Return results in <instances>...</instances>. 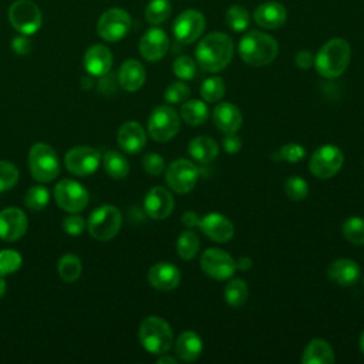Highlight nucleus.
I'll list each match as a JSON object with an SVG mask.
<instances>
[{
    "label": "nucleus",
    "mask_w": 364,
    "mask_h": 364,
    "mask_svg": "<svg viewBox=\"0 0 364 364\" xmlns=\"http://www.w3.org/2000/svg\"><path fill=\"white\" fill-rule=\"evenodd\" d=\"M233 57V40L222 31L205 36L195 50L196 64L208 73H218L228 67Z\"/></svg>",
    "instance_id": "obj_1"
},
{
    "label": "nucleus",
    "mask_w": 364,
    "mask_h": 364,
    "mask_svg": "<svg viewBox=\"0 0 364 364\" xmlns=\"http://www.w3.org/2000/svg\"><path fill=\"white\" fill-rule=\"evenodd\" d=\"M350 58V44L344 38H331L314 55V67L321 77L337 78L347 70Z\"/></svg>",
    "instance_id": "obj_2"
},
{
    "label": "nucleus",
    "mask_w": 364,
    "mask_h": 364,
    "mask_svg": "<svg viewBox=\"0 0 364 364\" xmlns=\"http://www.w3.org/2000/svg\"><path fill=\"white\" fill-rule=\"evenodd\" d=\"M277 41L263 31H249L239 41V55L252 67L270 64L277 57Z\"/></svg>",
    "instance_id": "obj_3"
},
{
    "label": "nucleus",
    "mask_w": 364,
    "mask_h": 364,
    "mask_svg": "<svg viewBox=\"0 0 364 364\" xmlns=\"http://www.w3.org/2000/svg\"><path fill=\"white\" fill-rule=\"evenodd\" d=\"M138 337L142 347L155 355L168 353L173 343L171 326L158 316H149L142 320L138 330Z\"/></svg>",
    "instance_id": "obj_4"
},
{
    "label": "nucleus",
    "mask_w": 364,
    "mask_h": 364,
    "mask_svg": "<svg viewBox=\"0 0 364 364\" xmlns=\"http://www.w3.org/2000/svg\"><path fill=\"white\" fill-rule=\"evenodd\" d=\"M28 168L31 176L38 182H51L60 173V162L53 146L37 142L28 152Z\"/></svg>",
    "instance_id": "obj_5"
},
{
    "label": "nucleus",
    "mask_w": 364,
    "mask_h": 364,
    "mask_svg": "<svg viewBox=\"0 0 364 364\" xmlns=\"http://www.w3.org/2000/svg\"><path fill=\"white\" fill-rule=\"evenodd\" d=\"M122 215L118 208L112 205H102L97 208L88 218L87 229L97 240H109L121 229Z\"/></svg>",
    "instance_id": "obj_6"
},
{
    "label": "nucleus",
    "mask_w": 364,
    "mask_h": 364,
    "mask_svg": "<svg viewBox=\"0 0 364 364\" xmlns=\"http://www.w3.org/2000/svg\"><path fill=\"white\" fill-rule=\"evenodd\" d=\"M9 21L16 31L30 36L40 30L43 24V14L34 1L16 0L9 7Z\"/></svg>",
    "instance_id": "obj_7"
},
{
    "label": "nucleus",
    "mask_w": 364,
    "mask_h": 364,
    "mask_svg": "<svg viewBox=\"0 0 364 364\" xmlns=\"http://www.w3.org/2000/svg\"><path fill=\"white\" fill-rule=\"evenodd\" d=\"M181 128L178 112L169 105H158L148 118V132L156 142L171 141Z\"/></svg>",
    "instance_id": "obj_8"
},
{
    "label": "nucleus",
    "mask_w": 364,
    "mask_h": 364,
    "mask_svg": "<svg viewBox=\"0 0 364 364\" xmlns=\"http://www.w3.org/2000/svg\"><path fill=\"white\" fill-rule=\"evenodd\" d=\"M344 164V155L337 145L324 144L318 146L310 156L309 169L310 172L320 178L327 179L340 172Z\"/></svg>",
    "instance_id": "obj_9"
},
{
    "label": "nucleus",
    "mask_w": 364,
    "mask_h": 364,
    "mask_svg": "<svg viewBox=\"0 0 364 364\" xmlns=\"http://www.w3.org/2000/svg\"><path fill=\"white\" fill-rule=\"evenodd\" d=\"M131 28V16L128 11L119 7H112L105 10L97 23L98 36L108 41L115 43L124 38Z\"/></svg>",
    "instance_id": "obj_10"
},
{
    "label": "nucleus",
    "mask_w": 364,
    "mask_h": 364,
    "mask_svg": "<svg viewBox=\"0 0 364 364\" xmlns=\"http://www.w3.org/2000/svg\"><path fill=\"white\" fill-rule=\"evenodd\" d=\"M165 178L173 192L183 195L195 188L199 178V169L189 159L179 158L171 162L166 169Z\"/></svg>",
    "instance_id": "obj_11"
},
{
    "label": "nucleus",
    "mask_w": 364,
    "mask_h": 364,
    "mask_svg": "<svg viewBox=\"0 0 364 364\" xmlns=\"http://www.w3.org/2000/svg\"><path fill=\"white\" fill-rule=\"evenodd\" d=\"M54 198L57 205L71 213L85 209L88 203L87 189L74 179H63L54 188Z\"/></svg>",
    "instance_id": "obj_12"
},
{
    "label": "nucleus",
    "mask_w": 364,
    "mask_h": 364,
    "mask_svg": "<svg viewBox=\"0 0 364 364\" xmlns=\"http://www.w3.org/2000/svg\"><path fill=\"white\" fill-rule=\"evenodd\" d=\"M200 267L206 276L215 280H226L236 272V260L228 252L210 247L202 253Z\"/></svg>",
    "instance_id": "obj_13"
},
{
    "label": "nucleus",
    "mask_w": 364,
    "mask_h": 364,
    "mask_svg": "<svg viewBox=\"0 0 364 364\" xmlns=\"http://www.w3.org/2000/svg\"><path fill=\"white\" fill-rule=\"evenodd\" d=\"M100 162V152L87 145L74 146L64 156V164L67 169L78 176H88L94 173L98 169Z\"/></svg>",
    "instance_id": "obj_14"
},
{
    "label": "nucleus",
    "mask_w": 364,
    "mask_h": 364,
    "mask_svg": "<svg viewBox=\"0 0 364 364\" xmlns=\"http://www.w3.org/2000/svg\"><path fill=\"white\" fill-rule=\"evenodd\" d=\"M205 16L195 9L182 11L173 21V36L182 44L196 41L205 30Z\"/></svg>",
    "instance_id": "obj_15"
},
{
    "label": "nucleus",
    "mask_w": 364,
    "mask_h": 364,
    "mask_svg": "<svg viewBox=\"0 0 364 364\" xmlns=\"http://www.w3.org/2000/svg\"><path fill=\"white\" fill-rule=\"evenodd\" d=\"M199 228L205 236L218 243H226L235 235L233 223L225 215L218 212H210L200 218Z\"/></svg>",
    "instance_id": "obj_16"
},
{
    "label": "nucleus",
    "mask_w": 364,
    "mask_h": 364,
    "mask_svg": "<svg viewBox=\"0 0 364 364\" xmlns=\"http://www.w3.org/2000/svg\"><path fill=\"white\" fill-rule=\"evenodd\" d=\"M144 209L152 219H166L173 210V196L168 189L154 186L144 198Z\"/></svg>",
    "instance_id": "obj_17"
},
{
    "label": "nucleus",
    "mask_w": 364,
    "mask_h": 364,
    "mask_svg": "<svg viewBox=\"0 0 364 364\" xmlns=\"http://www.w3.org/2000/svg\"><path fill=\"white\" fill-rule=\"evenodd\" d=\"M27 216L18 208H6L0 212V237L7 242H16L27 230Z\"/></svg>",
    "instance_id": "obj_18"
},
{
    "label": "nucleus",
    "mask_w": 364,
    "mask_h": 364,
    "mask_svg": "<svg viewBox=\"0 0 364 364\" xmlns=\"http://www.w3.org/2000/svg\"><path fill=\"white\" fill-rule=\"evenodd\" d=\"M169 48L168 34L158 27H152L139 40V53L148 61H158L164 58Z\"/></svg>",
    "instance_id": "obj_19"
},
{
    "label": "nucleus",
    "mask_w": 364,
    "mask_h": 364,
    "mask_svg": "<svg viewBox=\"0 0 364 364\" xmlns=\"http://www.w3.org/2000/svg\"><path fill=\"white\" fill-rule=\"evenodd\" d=\"M146 277L154 289L161 291H169L178 287L181 282V272L172 263L158 262L149 267Z\"/></svg>",
    "instance_id": "obj_20"
},
{
    "label": "nucleus",
    "mask_w": 364,
    "mask_h": 364,
    "mask_svg": "<svg viewBox=\"0 0 364 364\" xmlns=\"http://www.w3.org/2000/svg\"><path fill=\"white\" fill-rule=\"evenodd\" d=\"M212 119L216 128L225 134L237 132L243 122L240 109L232 102L216 104V107L212 111Z\"/></svg>",
    "instance_id": "obj_21"
},
{
    "label": "nucleus",
    "mask_w": 364,
    "mask_h": 364,
    "mask_svg": "<svg viewBox=\"0 0 364 364\" xmlns=\"http://www.w3.org/2000/svg\"><path fill=\"white\" fill-rule=\"evenodd\" d=\"M118 145L128 154H138L146 142V134L136 121L124 122L117 134Z\"/></svg>",
    "instance_id": "obj_22"
},
{
    "label": "nucleus",
    "mask_w": 364,
    "mask_h": 364,
    "mask_svg": "<svg viewBox=\"0 0 364 364\" xmlns=\"http://www.w3.org/2000/svg\"><path fill=\"white\" fill-rule=\"evenodd\" d=\"M112 67V53L102 44L91 46L84 54V68L90 75L101 77Z\"/></svg>",
    "instance_id": "obj_23"
},
{
    "label": "nucleus",
    "mask_w": 364,
    "mask_h": 364,
    "mask_svg": "<svg viewBox=\"0 0 364 364\" xmlns=\"http://www.w3.org/2000/svg\"><path fill=\"white\" fill-rule=\"evenodd\" d=\"M287 17V11L280 3H262L256 7L253 13V20L255 23L267 30H276L280 28Z\"/></svg>",
    "instance_id": "obj_24"
},
{
    "label": "nucleus",
    "mask_w": 364,
    "mask_h": 364,
    "mask_svg": "<svg viewBox=\"0 0 364 364\" xmlns=\"http://www.w3.org/2000/svg\"><path fill=\"white\" fill-rule=\"evenodd\" d=\"M327 276L338 286H351L360 277V266L353 259L340 257L328 264Z\"/></svg>",
    "instance_id": "obj_25"
},
{
    "label": "nucleus",
    "mask_w": 364,
    "mask_h": 364,
    "mask_svg": "<svg viewBox=\"0 0 364 364\" xmlns=\"http://www.w3.org/2000/svg\"><path fill=\"white\" fill-rule=\"evenodd\" d=\"M145 77L144 65L134 58L124 61L118 70V82L128 92L138 91L144 85Z\"/></svg>",
    "instance_id": "obj_26"
},
{
    "label": "nucleus",
    "mask_w": 364,
    "mask_h": 364,
    "mask_svg": "<svg viewBox=\"0 0 364 364\" xmlns=\"http://www.w3.org/2000/svg\"><path fill=\"white\" fill-rule=\"evenodd\" d=\"M203 343L198 333L192 330H186L181 333L175 341V353L176 357L183 363H192L198 360L202 354Z\"/></svg>",
    "instance_id": "obj_27"
},
{
    "label": "nucleus",
    "mask_w": 364,
    "mask_h": 364,
    "mask_svg": "<svg viewBox=\"0 0 364 364\" xmlns=\"http://www.w3.org/2000/svg\"><path fill=\"white\" fill-rule=\"evenodd\" d=\"M334 361L333 348L324 338L310 340L301 355L303 364H333Z\"/></svg>",
    "instance_id": "obj_28"
},
{
    "label": "nucleus",
    "mask_w": 364,
    "mask_h": 364,
    "mask_svg": "<svg viewBox=\"0 0 364 364\" xmlns=\"http://www.w3.org/2000/svg\"><path fill=\"white\" fill-rule=\"evenodd\" d=\"M188 152L195 161H198L200 164H209L218 156L219 145L213 138L200 135V136L193 138L189 142Z\"/></svg>",
    "instance_id": "obj_29"
},
{
    "label": "nucleus",
    "mask_w": 364,
    "mask_h": 364,
    "mask_svg": "<svg viewBox=\"0 0 364 364\" xmlns=\"http://www.w3.org/2000/svg\"><path fill=\"white\" fill-rule=\"evenodd\" d=\"M181 117L186 124L198 127L209 118V108L205 101L186 100L181 107Z\"/></svg>",
    "instance_id": "obj_30"
},
{
    "label": "nucleus",
    "mask_w": 364,
    "mask_h": 364,
    "mask_svg": "<svg viewBox=\"0 0 364 364\" xmlns=\"http://www.w3.org/2000/svg\"><path fill=\"white\" fill-rule=\"evenodd\" d=\"M102 165L105 172L114 179H122L129 172V164L127 158L117 151H107L102 156Z\"/></svg>",
    "instance_id": "obj_31"
},
{
    "label": "nucleus",
    "mask_w": 364,
    "mask_h": 364,
    "mask_svg": "<svg viewBox=\"0 0 364 364\" xmlns=\"http://www.w3.org/2000/svg\"><path fill=\"white\" fill-rule=\"evenodd\" d=\"M247 284L242 279H232L226 283L223 296L230 307H240L247 300Z\"/></svg>",
    "instance_id": "obj_32"
},
{
    "label": "nucleus",
    "mask_w": 364,
    "mask_h": 364,
    "mask_svg": "<svg viewBox=\"0 0 364 364\" xmlns=\"http://www.w3.org/2000/svg\"><path fill=\"white\" fill-rule=\"evenodd\" d=\"M57 272L64 282H75L82 272L81 260L75 255H64L57 263Z\"/></svg>",
    "instance_id": "obj_33"
},
{
    "label": "nucleus",
    "mask_w": 364,
    "mask_h": 364,
    "mask_svg": "<svg viewBox=\"0 0 364 364\" xmlns=\"http://www.w3.org/2000/svg\"><path fill=\"white\" fill-rule=\"evenodd\" d=\"M199 246H200L199 237L192 230L182 232L176 240V252L179 257L183 260L193 259L199 252Z\"/></svg>",
    "instance_id": "obj_34"
},
{
    "label": "nucleus",
    "mask_w": 364,
    "mask_h": 364,
    "mask_svg": "<svg viewBox=\"0 0 364 364\" xmlns=\"http://www.w3.org/2000/svg\"><path fill=\"white\" fill-rule=\"evenodd\" d=\"M172 11L169 0H151L145 9V18L149 24L156 26L164 23Z\"/></svg>",
    "instance_id": "obj_35"
},
{
    "label": "nucleus",
    "mask_w": 364,
    "mask_h": 364,
    "mask_svg": "<svg viewBox=\"0 0 364 364\" xmlns=\"http://www.w3.org/2000/svg\"><path fill=\"white\" fill-rule=\"evenodd\" d=\"M225 21L228 24V27L236 33L245 31L249 27V21H250V16L249 11L240 6V4H233L228 9L226 16H225Z\"/></svg>",
    "instance_id": "obj_36"
},
{
    "label": "nucleus",
    "mask_w": 364,
    "mask_h": 364,
    "mask_svg": "<svg viewBox=\"0 0 364 364\" xmlns=\"http://www.w3.org/2000/svg\"><path fill=\"white\" fill-rule=\"evenodd\" d=\"M225 82L220 77H209L200 85V97L205 102H219L225 95Z\"/></svg>",
    "instance_id": "obj_37"
},
{
    "label": "nucleus",
    "mask_w": 364,
    "mask_h": 364,
    "mask_svg": "<svg viewBox=\"0 0 364 364\" xmlns=\"http://www.w3.org/2000/svg\"><path fill=\"white\" fill-rule=\"evenodd\" d=\"M343 236L353 245H364V219L360 216H350L343 222Z\"/></svg>",
    "instance_id": "obj_38"
},
{
    "label": "nucleus",
    "mask_w": 364,
    "mask_h": 364,
    "mask_svg": "<svg viewBox=\"0 0 364 364\" xmlns=\"http://www.w3.org/2000/svg\"><path fill=\"white\" fill-rule=\"evenodd\" d=\"M50 192L44 186H31L24 196V203L31 210H41L48 205Z\"/></svg>",
    "instance_id": "obj_39"
},
{
    "label": "nucleus",
    "mask_w": 364,
    "mask_h": 364,
    "mask_svg": "<svg viewBox=\"0 0 364 364\" xmlns=\"http://www.w3.org/2000/svg\"><path fill=\"white\" fill-rule=\"evenodd\" d=\"M284 193L291 200H303L309 195V185L301 176H290L284 182Z\"/></svg>",
    "instance_id": "obj_40"
},
{
    "label": "nucleus",
    "mask_w": 364,
    "mask_h": 364,
    "mask_svg": "<svg viewBox=\"0 0 364 364\" xmlns=\"http://www.w3.org/2000/svg\"><path fill=\"white\" fill-rule=\"evenodd\" d=\"M21 266V256L16 250L4 249L0 252V276L17 272Z\"/></svg>",
    "instance_id": "obj_41"
},
{
    "label": "nucleus",
    "mask_w": 364,
    "mask_h": 364,
    "mask_svg": "<svg viewBox=\"0 0 364 364\" xmlns=\"http://www.w3.org/2000/svg\"><path fill=\"white\" fill-rule=\"evenodd\" d=\"M172 71L178 78L189 81L196 75V63L188 55H181L175 58L172 64Z\"/></svg>",
    "instance_id": "obj_42"
},
{
    "label": "nucleus",
    "mask_w": 364,
    "mask_h": 364,
    "mask_svg": "<svg viewBox=\"0 0 364 364\" xmlns=\"http://www.w3.org/2000/svg\"><path fill=\"white\" fill-rule=\"evenodd\" d=\"M191 95V88L183 81H175L169 84L164 92V98L169 104H181Z\"/></svg>",
    "instance_id": "obj_43"
},
{
    "label": "nucleus",
    "mask_w": 364,
    "mask_h": 364,
    "mask_svg": "<svg viewBox=\"0 0 364 364\" xmlns=\"http://www.w3.org/2000/svg\"><path fill=\"white\" fill-rule=\"evenodd\" d=\"M276 156L279 158V161H286V162H290V164H296V162L301 161L306 156V149L300 144L289 142V144H284L283 146L279 148V151L276 152Z\"/></svg>",
    "instance_id": "obj_44"
},
{
    "label": "nucleus",
    "mask_w": 364,
    "mask_h": 364,
    "mask_svg": "<svg viewBox=\"0 0 364 364\" xmlns=\"http://www.w3.org/2000/svg\"><path fill=\"white\" fill-rule=\"evenodd\" d=\"M18 181V169L9 161H0V192L11 189Z\"/></svg>",
    "instance_id": "obj_45"
},
{
    "label": "nucleus",
    "mask_w": 364,
    "mask_h": 364,
    "mask_svg": "<svg viewBox=\"0 0 364 364\" xmlns=\"http://www.w3.org/2000/svg\"><path fill=\"white\" fill-rule=\"evenodd\" d=\"M142 168L148 175L158 176L164 172V168H165L164 158L159 154H154V152L145 154L142 158Z\"/></svg>",
    "instance_id": "obj_46"
},
{
    "label": "nucleus",
    "mask_w": 364,
    "mask_h": 364,
    "mask_svg": "<svg viewBox=\"0 0 364 364\" xmlns=\"http://www.w3.org/2000/svg\"><path fill=\"white\" fill-rule=\"evenodd\" d=\"M63 229L65 233L71 235V236H77L81 235L85 229V222L81 216L78 215H70L65 216L63 220Z\"/></svg>",
    "instance_id": "obj_47"
},
{
    "label": "nucleus",
    "mask_w": 364,
    "mask_h": 364,
    "mask_svg": "<svg viewBox=\"0 0 364 364\" xmlns=\"http://www.w3.org/2000/svg\"><path fill=\"white\" fill-rule=\"evenodd\" d=\"M222 146H223L225 152H228V154H237L242 148V139L236 132L225 134V136L222 139Z\"/></svg>",
    "instance_id": "obj_48"
},
{
    "label": "nucleus",
    "mask_w": 364,
    "mask_h": 364,
    "mask_svg": "<svg viewBox=\"0 0 364 364\" xmlns=\"http://www.w3.org/2000/svg\"><path fill=\"white\" fill-rule=\"evenodd\" d=\"M11 48H13L17 54L26 55V54H28L30 50H31V41H30L24 34H21V36L13 38V41H11Z\"/></svg>",
    "instance_id": "obj_49"
},
{
    "label": "nucleus",
    "mask_w": 364,
    "mask_h": 364,
    "mask_svg": "<svg viewBox=\"0 0 364 364\" xmlns=\"http://www.w3.org/2000/svg\"><path fill=\"white\" fill-rule=\"evenodd\" d=\"M296 65L301 70H309L314 64V55L309 50H300L296 54Z\"/></svg>",
    "instance_id": "obj_50"
},
{
    "label": "nucleus",
    "mask_w": 364,
    "mask_h": 364,
    "mask_svg": "<svg viewBox=\"0 0 364 364\" xmlns=\"http://www.w3.org/2000/svg\"><path fill=\"white\" fill-rule=\"evenodd\" d=\"M109 73L101 75V80L98 82V91L102 94H111L112 91H115V82H114V77L108 75Z\"/></svg>",
    "instance_id": "obj_51"
},
{
    "label": "nucleus",
    "mask_w": 364,
    "mask_h": 364,
    "mask_svg": "<svg viewBox=\"0 0 364 364\" xmlns=\"http://www.w3.org/2000/svg\"><path fill=\"white\" fill-rule=\"evenodd\" d=\"M199 222H200V218L196 212L193 210H188L182 215V223L186 226V228H196L199 226Z\"/></svg>",
    "instance_id": "obj_52"
},
{
    "label": "nucleus",
    "mask_w": 364,
    "mask_h": 364,
    "mask_svg": "<svg viewBox=\"0 0 364 364\" xmlns=\"http://www.w3.org/2000/svg\"><path fill=\"white\" fill-rule=\"evenodd\" d=\"M252 264H253V262L247 256H242L236 260V269H239V270H249L252 267Z\"/></svg>",
    "instance_id": "obj_53"
},
{
    "label": "nucleus",
    "mask_w": 364,
    "mask_h": 364,
    "mask_svg": "<svg viewBox=\"0 0 364 364\" xmlns=\"http://www.w3.org/2000/svg\"><path fill=\"white\" fill-rule=\"evenodd\" d=\"M156 363H158V364H176V358L168 355L166 353H164V354H161V357L156 360Z\"/></svg>",
    "instance_id": "obj_54"
},
{
    "label": "nucleus",
    "mask_w": 364,
    "mask_h": 364,
    "mask_svg": "<svg viewBox=\"0 0 364 364\" xmlns=\"http://www.w3.org/2000/svg\"><path fill=\"white\" fill-rule=\"evenodd\" d=\"M7 291V284H6V280L3 279V276H0V299L6 294Z\"/></svg>",
    "instance_id": "obj_55"
},
{
    "label": "nucleus",
    "mask_w": 364,
    "mask_h": 364,
    "mask_svg": "<svg viewBox=\"0 0 364 364\" xmlns=\"http://www.w3.org/2000/svg\"><path fill=\"white\" fill-rule=\"evenodd\" d=\"M360 350H361V353L364 354V330H363V333H361V336H360Z\"/></svg>",
    "instance_id": "obj_56"
},
{
    "label": "nucleus",
    "mask_w": 364,
    "mask_h": 364,
    "mask_svg": "<svg viewBox=\"0 0 364 364\" xmlns=\"http://www.w3.org/2000/svg\"><path fill=\"white\" fill-rule=\"evenodd\" d=\"M363 284H364V277H363Z\"/></svg>",
    "instance_id": "obj_57"
}]
</instances>
